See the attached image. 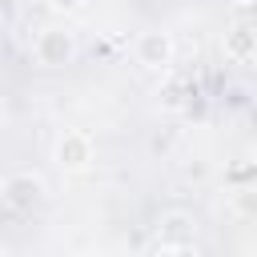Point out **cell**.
Masks as SVG:
<instances>
[{"label": "cell", "instance_id": "4", "mask_svg": "<svg viewBox=\"0 0 257 257\" xmlns=\"http://www.w3.org/2000/svg\"><path fill=\"white\" fill-rule=\"evenodd\" d=\"M52 157H56V165H60L64 173H84V169L92 165L96 149H92V137H88V133H76V128H68V133H60V137H56V149H52Z\"/></svg>", "mask_w": 257, "mask_h": 257}, {"label": "cell", "instance_id": "13", "mask_svg": "<svg viewBox=\"0 0 257 257\" xmlns=\"http://www.w3.org/2000/svg\"><path fill=\"white\" fill-rule=\"evenodd\" d=\"M253 165H257V149H253Z\"/></svg>", "mask_w": 257, "mask_h": 257}, {"label": "cell", "instance_id": "14", "mask_svg": "<svg viewBox=\"0 0 257 257\" xmlns=\"http://www.w3.org/2000/svg\"><path fill=\"white\" fill-rule=\"evenodd\" d=\"M0 257H4V249H0Z\"/></svg>", "mask_w": 257, "mask_h": 257}, {"label": "cell", "instance_id": "11", "mask_svg": "<svg viewBox=\"0 0 257 257\" xmlns=\"http://www.w3.org/2000/svg\"><path fill=\"white\" fill-rule=\"evenodd\" d=\"M0 124H4V96H0Z\"/></svg>", "mask_w": 257, "mask_h": 257}, {"label": "cell", "instance_id": "7", "mask_svg": "<svg viewBox=\"0 0 257 257\" xmlns=\"http://www.w3.org/2000/svg\"><path fill=\"white\" fill-rule=\"evenodd\" d=\"M229 201H233V209H237L241 217H257V185H245V189H237Z\"/></svg>", "mask_w": 257, "mask_h": 257}, {"label": "cell", "instance_id": "5", "mask_svg": "<svg viewBox=\"0 0 257 257\" xmlns=\"http://www.w3.org/2000/svg\"><path fill=\"white\" fill-rule=\"evenodd\" d=\"M225 56L229 60H253L257 56V24H233L229 32H225Z\"/></svg>", "mask_w": 257, "mask_h": 257}, {"label": "cell", "instance_id": "6", "mask_svg": "<svg viewBox=\"0 0 257 257\" xmlns=\"http://www.w3.org/2000/svg\"><path fill=\"white\" fill-rule=\"evenodd\" d=\"M157 233H161V245H181V241H193V217H189V213H165Z\"/></svg>", "mask_w": 257, "mask_h": 257}, {"label": "cell", "instance_id": "10", "mask_svg": "<svg viewBox=\"0 0 257 257\" xmlns=\"http://www.w3.org/2000/svg\"><path fill=\"white\" fill-rule=\"evenodd\" d=\"M16 8H20V0H0V20H12Z\"/></svg>", "mask_w": 257, "mask_h": 257}, {"label": "cell", "instance_id": "12", "mask_svg": "<svg viewBox=\"0 0 257 257\" xmlns=\"http://www.w3.org/2000/svg\"><path fill=\"white\" fill-rule=\"evenodd\" d=\"M233 4H257V0H233Z\"/></svg>", "mask_w": 257, "mask_h": 257}, {"label": "cell", "instance_id": "9", "mask_svg": "<svg viewBox=\"0 0 257 257\" xmlns=\"http://www.w3.org/2000/svg\"><path fill=\"white\" fill-rule=\"evenodd\" d=\"M165 257H205L193 241H181V245H165Z\"/></svg>", "mask_w": 257, "mask_h": 257}, {"label": "cell", "instance_id": "3", "mask_svg": "<svg viewBox=\"0 0 257 257\" xmlns=\"http://www.w3.org/2000/svg\"><path fill=\"white\" fill-rule=\"evenodd\" d=\"M133 56H137V64H141V68L165 72V68L173 64V56H177L173 32H165V28H149V32H141V36H137V44H133Z\"/></svg>", "mask_w": 257, "mask_h": 257}, {"label": "cell", "instance_id": "1", "mask_svg": "<svg viewBox=\"0 0 257 257\" xmlns=\"http://www.w3.org/2000/svg\"><path fill=\"white\" fill-rule=\"evenodd\" d=\"M32 56H36L40 68H64V64H72V56H76V32L64 28V24L40 28L36 40H32Z\"/></svg>", "mask_w": 257, "mask_h": 257}, {"label": "cell", "instance_id": "8", "mask_svg": "<svg viewBox=\"0 0 257 257\" xmlns=\"http://www.w3.org/2000/svg\"><path fill=\"white\" fill-rule=\"evenodd\" d=\"M48 4H52V12H60V16H76V12L88 8V0H48Z\"/></svg>", "mask_w": 257, "mask_h": 257}, {"label": "cell", "instance_id": "2", "mask_svg": "<svg viewBox=\"0 0 257 257\" xmlns=\"http://www.w3.org/2000/svg\"><path fill=\"white\" fill-rule=\"evenodd\" d=\"M44 197H48V181L40 173H32V169H20V173H12L4 181V201L16 213H32L36 205H44Z\"/></svg>", "mask_w": 257, "mask_h": 257}]
</instances>
